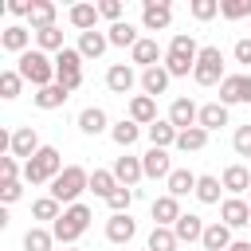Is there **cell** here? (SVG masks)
Instances as JSON below:
<instances>
[{"label":"cell","instance_id":"1","mask_svg":"<svg viewBox=\"0 0 251 251\" xmlns=\"http://www.w3.org/2000/svg\"><path fill=\"white\" fill-rule=\"evenodd\" d=\"M16 71H20V78H24V82H31L35 90H43V86H51V82H55V59H47V51H39V47L24 51Z\"/></svg>","mask_w":251,"mask_h":251},{"label":"cell","instance_id":"2","mask_svg":"<svg viewBox=\"0 0 251 251\" xmlns=\"http://www.w3.org/2000/svg\"><path fill=\"white\" fill-rule=\"evenodd\" d=\"M86 188H90V173H86L82 165H67V169L51 180V196H55L59 204H67V208L78 204V196H82Z\"/></svg>","mask_w":251,"mask_h":251},{"label":"cell","instance_id":"3","mask_svg":"<svg viewBox=\"0 0 251 251\" xmlns=\"http://www.w3.org/2000/svg\"><path fill=\"white\" fill-rule=\"evenodd\" d=\"M59 173H63V157H59L55 145H43L31 161H24V180L27 184H51Z\"/></svg>","mask_w":251,"mask_h":251},{"label":"cell","instance_id":"4","mask_svg":"<svg viewBox=\"0 0 251 251\" xmlns=\"http://www.w3.org/2000/svg\"><path fill=\"white\" fill-rule=\"evenodd\" d=\"M86 227H90V208H86V204H71V208H63V216L51 224V235H55L59 243H75Z\"/></svg>","mask_w":251,"mask_h":251},{"label":"cell","instance_id":"5","mask_svg":"<svg viewBox=\"0 0 251 251\" xmlns=\"http://www.w3.org/2000/svg\"><path fill=\"white\" fill-rule=\"evenodd\" d=\"M192 78H196V86H220V82L227 78V75H224V51H220V47H200Z\"/></svg>","mask_w":251,"mask_h":251},{"label":"cell","instance_id":"6","mask_svg":"<svg viewBox=\"0 0 251 251\" xmlns=\"http://www.w3.org/2000/svg\"><path fill=\"white\" fill-rule=\"evenodd\" d=\"M55 82L63 90H78L82 86V55H78V47H63L55 55Z\"/></svg>","mask_w":251,"mask_h":251},{"label":"cell","instance_id":"7","mask_svg":"<svg viewBox=\"0 0 251 251\" xmlns=\"http://www.w3.org/2000/svg\"><path fill=\"white\" fill-rule=\"evenodd\" d=\"M220 102H224V106L251 102V71H243V75H227V78L220 82Z\"/></svg>","mask_w":251,"mask_h":251},{"label":"cell","instance_id":"8","mask_svg":"<svg viewBox=\"0 0 251 251\" xmlns=\"http://www.w3.org/2000/svg\"><path fill=\"white\" fill-rule=\"evenodd\" d=\"M141 24H145V31H165V27L173 24L169 0H145V4H141Z\"/></svg>","mask_w":251,"mask_h":251},{"label":"cell","instance_id":"9","mask_svg":"<svg viewBox=\"0 0 251 251\" xmlns=\"http://www.w3.org/2000/svg\"><path fill=\"white\" fill-rule=\"evenodd\" d=\"M220 224H227V227H251V204L243 196H227L220 204Z\"/></svg>","mask_w":251,"mask_h":251},{"label":"cell","instance_id":"10","mask_svg":"<svg viewBox=\"0 0 251 251\" xmlns=\"http://www.w3.org/2000/svg\"><path fill=\"white\" fill-rule=\"evenodd\" d=\"M149 212H153V227H173V224L184 216V212H180V200H176V196H169V192H165V196H157Z\"/></svg>","mask_w":251,"mask_h":251},{"label":"cell","instance_id":"11","mask_svg":"<svg viewBox=\"0 0 251 251\" xmlns=\"http://www.w3.org/2000/svg\"><path fill=\"white\" fill-rule=\"evenodd\" d=\"M39 149H43V145H39V133H35L31 126H20V129H12V157H24V161H31Z\"/></svg>","mask_w":251,"mask_h":251},{"label":"cell","instance_id":"12","mask_svg":"<svg viewBox=\"0 0 251 251\" xmlns=\"http://www.w3.org/2000/svg\"><path fill=\"white\" fill-rule=\"evenodd\" d=\"M133 235H137V220H129V212H122V216H110V220H106V239H110V243L126 247Z\"/></svg>","mask_w":251,"mask_h":251},{"label":"cell","instance_id":"13","mask_svg":"<svg viewBox=\"0 0 251 251\" xmlns=\"http://www.w3.org/2000/svg\"><path fill=\"white\" fill-rule=\"evenodd\" d=\"M114 176H118V184H126V188H133L141 176H145V169H141V157H129V153H122L118 161H114V169H110Z\"/></svg>","mask_w":251,"mask_h":251},{"label":"cell","instance_id":"14","mask_svg":"<svg viewBox=\"0 0 251 251\" xmlns=\"http://www.w3.org/2000/svg\"><path fill=\"white\" fill-rule=\"evenodd\" d=\"M129 122H137V126H153L157 122V98H149V94H133L129 98Z\"/></svg>","mask_w":251,"mask_h":251},{"label":"cell","instance_id":"15","mask_svg":"<svg viewBox=\"0 0 251 251\" xmlns=\"http://www.w3.org/2000/svg\"><path fill=\"white\" fill-rule=\"evenodd\" d=\"M196 118H200V106H196L192 98H176V102L169 106V122H173L176 129H192Z\"/></svg>","mask_w":251,"mask_h":251},{"label":"cell","instance_id":"16","mask_svg":"<svg viewBox=\"0 0 251 251\" xmlns=\"http://www.w3.org/2000/svg\"><path fill=\"white\" fill-rule=\"evenodd\" d=\"M141 169H145V176H153V180H169L173 176V161H169V153L165 149H149L145 157H141Z\"/></svg>","mask_w":251,"mask_h":251},{"label":"cell","instance_id":"17","mask_svg":"<svg viewBox=\"0 0 251 251\" xmlns=\"http://www.w3.org/2000/svg\"><path fill=\"white\" fill-rule=\"evenodd\" d=\"M204 227H208V224H204L196 212H184V216L173 224V231H176L180 243H196V239H204Z\"/></svg>","mask_w":251,"mask_h":251},{"label":"cell","instance_id":"18","mask_svg":"<svg viewBox=\"0 0 251 251\" xmlns=\"http://www.w3.org/2000/svg\"><path fill=\"white\" fill-rule=\"evenodd\" d=\"M231 243H235V239H231V227H227V224H220V220H216V224H208V227H204V239H200V247H204V251H227Z\"/></svg>","mask_w":251,"mask_h":251},{"label":"cell","instance_id":"19","mask_svg":"<svg viewBox=\"0 0 251 251\" xmlns=\"http://www.w3.org/2000/svg\"><path fill=\"white\" fill-rule=\"evenodd\" d=\"M133 82H137V75H133V67H126V63H114V67L106 71V86H110L114 94H129Z\"/></svg>","mask_w":251,"mask_h":251},{"label":"cell","instance_id":"20","mask_svg":"<svg viewBox=\"0 0 251 251\" xmlns=\"http://www.w3.org/2000/svg\"><path fill=\"white\" fill-rule=\"evenodd\" d=\"M27 43H31V31H27V27H20V24H12V27H4V31H0V47H4V51L24 55V51H31Z\"/></svg>","mask_w":251,"mask_h":251},{"label":"cell","instance_id":"21","mask_svg":"<svg viewBox=\"0 0 251 251\" xmlns=\"http://www.w3.org/2000/svg\"><path fill=\"white\" fill-rule=\"evenodd\" d=\"M106 47H110V35H106V31H98V27L78 35V55H82V59H98Z\"/></svg>","mask_w":251,"mask_h":251},{"label":"cell","instance_id":"22","mask_svg":"<svg viewBox=\"0 0 251 251\" xmlns=\"http://www.w3.org/2000/svg\"><path fill=\"white\" fill-rule=\"evenodd\" d=\"M169 71H165V63L161 67H149V71H141V90L149 94V98H157V94H165L169 90Z\"/></svg>","mask_w":251,"mask_h":251},{"label":"cell","instance_id":"23","mask_svg":"<svg viewBox=\"0 0 251 251\" xmlns=\"http://www.w3.org/2000/svg\"><path fill=\"white\" fill-rule=\"evenodd\" d=\"M106 126H110V118H106V110H102V106H86V110L78 114V129H82L86 137H98Z\"/></svg>","mask_w":251,"mask_h":251},{"label":"cell","instance_id":"24","mask_svg":"<svg viewBox=\"0 0 251 251\" xmlns=\"http://www.w3.org/2000/svg\"><path fill=\"white\" fill-rule=\"evenodd\" d=\"M176 137H180V129H176L169 118H157V122L149 126V141H153V149H169V145H176Z\"/></svg>","mask_w":251,"mask_h":251},{"label":"cell","instance_id":"25","mask_svg":"<svg viewBox=\"0 0 251 251\" xmlns=\"http://www.w3.org/2000/svg\"><path fill=\"white\" fill-rule=\"evenodd\" d=\"M196 180H200V176H196L192 169H173V176H169L165 184H169V196L180 200V196H188V192L196 196Z\"/></svg>","mask_w":251,"mask_h":251},{"label":"cell","instance_id":"26","mask_svg":"<svg viewBox=\"0 0 251 251\" xmlns=\"http://www.w3.org/2000/svg\"><path fill=\"white\" fill-rule=\"evenodd\" d=\"M220 184H224L231 196H239V192H251V173H247L243 165H227V169H224V176H220Z\"/></svg>","mask_w":251,"mask_h":251},{"label":"cell","instance_id":"27","mask_svg":"<svg viewBox=\"0 0 251 251\" xmlns=\"http://www.w3.org/2000/svg\"><path fill=\"white\" fill-rule=\"evenodd\" d=\"M196 126L200 129H220V126H227V106L224 102H208V106H200V118H196Z\"/></svg>","mask_w":251,"mask_h":251},{"label":"cell","instance_id":"28","mask_svg":"<svg viewBox=\"0 0 251 251\" xmlns=\"http://www.w3.org/2000/svg\"><path fill=\"white\" fill-rule=\"evenodd\" d=\"M129 55H133V63H137V67H145V71H149V67H161V63H157V59H161L157 39H137Z\"/></svg>","mask_w":251,"mask_h":251},{"label":"cell","instance_id":"29","mask_svg":"<svg viewBox=\"0 0 251 251\" xmlns=\"http://www.w3.org/2000/svg\"><path fill=\"white\" fill-rule=\"evenodd\" d=\"M67 98H71V90H63L59 82H51V86L35 90V106H39V110H59V106H63Z\"/></svg>","mask_w":251,"mask_h":251},{"label":"cell","instance_id":"30","mask_svg":"<svg viewBox=\"0 0 251 251\" xmlns=\"http://www.w3.org/2000/svg\"><path fill=\"white\" fill-rule=\"evenodd\" d=\"M31 31H47V27H55V4L51 0H35V8H31Z\"/></svg>","mask_w":251,"mask_h":251},{"label":"cell","instance_id":"31","mask_svg":"<svg viewBox=\"0 0 251 251\" xmlns=\"http://www.w3.org/2000/svg\"><path fill=\"white\" fill-rule=\"evenodd\" d=\"M106 35H110V43H114V47H129V51H133V43L141 39V35H137V27H133L129 20H122V24H110V31H106Z\"/></svg>","mask_w":251,"mask_h":251},{"label":"cell","instance_id":"32","mask_svg":"<svg viewBox=\"0 0 251 251\" xmlns=\"http://www.w3.org/2000/svg\"><path fill=\"white\" fill-rule=\"evenodd\" d=\"M110 137H114V145H122V149H129L137 137H141V126L137 122H129V118H122L118 126H110Z\"/></svg>","mask_w":251,"mask_h":251},{"label":"cell","instance_id":"33","mask_svg":"<svg viewBox=\"0 0 251 251\" xmlns=\"http://www.w3.org/2000/svg\"><path fill=\"white\" fill-rule=\"evenodd\" d=\"M204 145H208V129H200V126L180 129V137H176V149H180V153H200Z\"/></svg>","mask_w":251,"mask_h":251},{"label":"cell","instance_id":"34","mask_svg":"<svg viewBox=\"0 0 251 251\" xmlns=\"http://www.w3.org/2000/svg\"><path fill=\"white\" fill-rule=\"evenodd\" d=\"M71 24H75L78 31H94V24H98V4H75V8H71Z\"/></svg>","mask_w":251,"mask_h":251},{"label":"cell","instance_id":"35","mask_svg":"<svg viewBox=\"0 0 251 251\" xmlns=\"http://www.w3.org/2000/svg\"><path fill=\"white\" fill-rule=\"evenodd\" d=\"M165 71H169L173 78H184V75H192V71H196V59H192V55H176V51H165Z\"/></svg>","mask_w":251,"mask_h":251},{"label":"cell","instance_id":"36","mask_svg":"<svg viewBox=\"0 0 251 251\" xmlns=\"http://www.w3.org/2000/svg\"><path fill=\"white\" fill-rule=\"evenodd\" d=\"M114 188H118V176H114V173H106V169H94V173H90V192H94V196L110 200Z\"/></svg>","mask_w":251,"mask_h":251},{"label":"cell","instance_id":"37","mask_svg":"<svg viewBox=\"0 0 251 251\" xmlns=\"http://www.w3.org/2000/svg\"><path fill=\"white\" fill-rule=\"evenodd\" d=\"M51 243H55V235L47 227H27L24 231V251H51Z\"/></svg>","mask_w":251,"mask_h":251},{"label":"cell","instance_id":"38","mask_svg":"<svg viewBox=\"0 0 251 251\" xmlns=\"http://www.w3.org/2000/svg\"><path fill=\"white\" fill-rule=\"evenodd\" d=\"M176 247H180V239H176L173 227H153L149 231V251H176Z\"/></svg>","mask_w":251,"mask_h":251},{"label":"cell","instance_id":"39","mask_svg":"<svg viewBox=\"0 0 251 251\" xmlns=\"http://www.w3.org/2000/svg\"><path fill=\"white\" fill-rule=\"evenodd\" d=\"M220 188H224L220 176H200L196 180V200L200 204H220Z\"/></svg>","mask_w":251,"mask_h":251},{"label":"cell","instance_id":"40","mask_svg":"<svg viewBox=\"0 0 251 251\" xmlns=\"http://www.w3.org/2000/svg\"><path fill=\"white\" fill-rule=\"evenodd\" d=\"M31 216H35V220H51V224H55V220L63 216V204H59L55 196H39V200L31 204Z\"/></svg>","mask_w":251,"mask_h":251},{"label":"cell","instance_id":"41","mask_svg":"<svg viewBox=\"0 0 251 251\" xmlns=\"http://www.w3.org/2000/svg\"><path fill=\"white\" fill-rule=\"evenodd\" d=\"M35 47H39V51H55V55H59V51H63V31H59V27L35 31Z\"/></svg>","mask_w":251,"mask_h":251},{"label":"cell","instance_id":"42","mask_svg":"<svg viewBox=\"0 0 251 251\" xmlns=\"http://www.w3.org/2000/svg\"><path fill=\"white\" fill-rule=\"evenodd\" d=\"M106 204H110V212H114V216H122V212H129V204H133V188H126V184H118V188L110 192V200H106Z\"/></svg>","mask_w":251,"mask_h":251},{"label":"cell","instance_id":"43","mask_svg":"<svg viewBox=\"0 0 251 251\" xmlns=\"http://www.w3.org/2000/svg\"><path fill=\"white\" fill-rule=\"evenodd\" d=\"M220 16L224 20H247L251 16V0H220Z\"/></svg>","mask_w":251,"mask_h":251},{"label":"cell","instance_id":"44","mask_svg":"<svg viewBox=\"0 0 251 251\" xmlns=\"http://www.w3.org/2000/svg\"><path fill=\"white\" fill-rule=\"evenodd\" d=\"M20 86H24L20 71H0V98H16V94H20Z\"/></svg>","mask_w":251,"mask_h":251},{"label":"cell","instance_id":"45","mask_svg":"<svg viewBox=\"0 0 251 251\" xmlns=\"http://www.w3.org/2000/svg\"><path fill=\"white\" fill-rule=\"evenodd\" d=\"M169 51H176V55H192V59L200 55V47H196V39H192V35H184V31H176V35H173V43H169Z\"/></svg>","mask_w":251,"mask_h":251},{"label":"cell","instance_id":"46","mask_svg":"<svg viewBox=\"0 0 251 251\" xmlns=\"http://www.w3.org/2000/svg\"><path fill=\"white\" fill-rule=\"evenodd\" d=\"M188 8H192V16H196V20H212V16L220 12V0H192Z\"/></svg>","mask_w":251,"mask_h":251},{"label":"cell","instance_id":"47","mask_svg":"<svg viewBox=\"0 0 251 251\" xmlns=\"http://www.w3.org/2000/svg\"><path fill=\"white\" fill-rule=\"evenodd\" d=\"M231 145H235V153H239V157H251V126H239V129H235V137H231Z\"/></svg>","mask_w":251,"mask_h":251},{"label":"cell","instance_id":"48","mask_svg":"<svg viewBox=\"0 0 251 251\" xmlns=\"http://www.w3.org/2000/svg\"><path fill=\"white\" fill-rule=\"evenodd\" d=\"M20 196H24V184H20V180H8V184L0 180V200H4V204H16Z\"/></svg>","mask_w":251,"mask_h":251},{"label":"cell","instance_id":"49","mask_svg":"<svg viewBox=\"0 0 251 251\" xmlns=\"http://www.w3.org/2000/svg\"><path fill=\"white\" fill-rule=\"evenodd\" d=\"M98 16H106V20L122 24V0H102V4H98Z\"/></svg>","mask_w":251,"mask_h":251},{"label":"cell","instance_id":"50","mask_svg":"<svg viewBox=\"0 0 251 251\" xmlns=\"http://www.w3.org/2000/svg\"><path fill=\"white\" fill-rule=\"evenodd\" d=\"M0 176H4V184L16 180V176H20V161H16V157H0Z\"/></svg>","mask_w":251,"mask_h":251},{"label":"cell","instance_id":"51","mask_svg":"<svg viewBox=\"0 0 251 251\" xmlns=\"http://www.w3.org/2000/svg\"><path fill=\"white\" fill-rule=\"evenodd\" d=\"M235 63L251 67V39H239V43H235Z\"/></svg>","mask_w":251,"mask_h":251},{"label":"cell","instance_id":"52","mask_svg":"<svg viewBox=\"0 0 251 251\" xmlns=\"http://www.w3.org/2000/svg\"><path fill=\"white\" fill-rule=\"evenodd\" d=\"M31 8H35V0H12V4H8L12 16H31Z\"/></svg>","mask_w":251,"mask_h":251},{"label":"cell","instance_id":"53","mask_svg":"<svg viewBox=\"0 0 251 251\" xmlns=\"http://www.w3.org/2000/svg\"><path fill=\"white\" fill-rule=\"evenodd\" d=\"M227 251H251V239H235V243H231Z\"/></svg>","mask_w":251,"mask_h":251},{"label":"cell","instance_id":"54","mask_svg":"<svg viewBox=\"0 0 251 251\" xmlns=\"http://www.w3.org/2000/svg\"><path fill=\"white\" fill-rule=\"evenodd\" d=\"M71 251H78V247H71Z\"/></svg>","mask_w":251,"mask_h":251},{"label":"cell","instance_id":"55","mask_svg":"<svg viewBox=\"0 0 251 251\" xmlns=\"http://www.w3.org/2000/svg\"><path fill=\"white\" fill-rule=\"evenodd\" d=\"M200 251H204V247H200Z\"/></svg>","mask_w":251,"mask_h":251},{"label":"cell","instance_id":"56","mask_svg":"<svg viewBox=\"0 0 251 251\" xmlns=\"http://www.w3.org/2000/svg\"><path fill=\"white\" fill-rule=\"evenodd\" d=\"M122 251H126V247H122Z\"/></svg>","mask_w":251,"mask_h":251}]
</instances>
